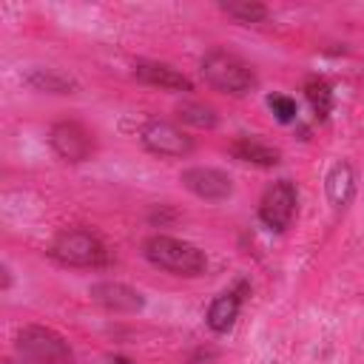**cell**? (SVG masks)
I'll list each match as a JSON object with an SVG mask.
<instances>
[{
    "instance_id": "6da1fadb",
    "label": "cell",
    "mask_w": 364,
    "mask_h": 364,
    "mask_svg": "<svg viewBox=\"0 0 364 364\" xmlns=\"http://www.w3.org/2000/svg\"><path fill=\"white\" fill-rule=\"evenodd\" d=\"M142 256L171 273V276H185V279H196L208 270V256L205 250H199L196 245L185 242V239H176V236H168V233H154L142 242Z\"/></svg>"
},
{
    "instance_id": "7a4b0ae2",
    "label": "cell",
    "mask_w": 364,
    "mask_h": 364,
    "mask_svg": "<svg viewBox=\"0 0 364 364\" xmlns=\"http://www.w3.org/2000/svg\"><path fill=\"white\" fill-rule=\"evenodd\" d=\"M199 71L205 77V82L219 91V94H230V97H245L256 88V71L233 51L228 48H210L205 51Z\"/></svg>"
},
{
    "instance_id": "3957f363",
    "label": "cell",
    "mask_w": 364,
    "mask_h": 364,
    "mask_svg": "<svg viewBox=\"0 0 364 364\" xmlns=\"http://www.w3.org/2000/svg\"><path fill=\"white\" fill-rule=\"evenodd\" d=\"M48 256L63 267H82V270L105 267L111 259L102 239L91 230H82V228L60 230L48 245Z\"/></svg>"
},
{
    "instance_id": "277c9868",
    "label": "cell",
    "mask_w": 364,
    "mask_h": 364,
    "mask_svg": "<svg viewBox=\"0 0 364 364\" xmlns=\"http://www.w3.org/2000/svg\"><path fill=\"white\" fill-rule=\"evenodd\" d=\"M14 350L28 364H71L74 361V353H71L68 341L57 330L43 327V324L23 327L14 338Z\"/></svg>"
},
{
    "instance_id": "5b68a950",
    "label": "cell",
    "mask_w": 364,
    "mask_h": 364,
    "mask_svg": "<svg viewBox=\"0 0 364 364\" xmlns=\"http://www.w3.org/2000/svg\"><path fill=\"white\" fill-rule=\"evenodd\" d=\"M139 142L148 154L162 159H182V156H191L196 148L193 136L168 119H148L139 131Z\"/></svg>"
},
{
    "instance_id": "8992f818",
    "label": "cell",
    "mask_w": 364,
    "mask_h": 364,
    "mask_svg": "<svg viewBox=\"0 0 364 364\" xmlns=\"http://www.w3.org/2000/svg\"><path fill=\"white\" fill-rule=\"evenodd\" d=\"M296 208H299L296 185L290 179H276L273 185L264 188L259 199V219L273 233H284L296 219Z\"/></svg>"
},
{
    "instance_id": "52a82bcc",
    "label": "cell",
    "mask_w": 364,
    "mask_h": 364,
    "mask_svg": "<svg viewBox=\"0 0 364 364\" xmlns=\"http://www.w3.org/2000/svg\"><path fill=\"white\" fill-rule=\"evenodd\" d=\"M48 145L63 162H85L94 154V136L91 131L77 119H60L48 131Z\"/></svg>"
},
{
    "instance_id": "ba28073f",
    "label": "cell",
    "mask_w": 364,
    "mask_h": 364,
    "mask_svg": "<svg viewBox=\"0 0 364 364\" xmlns=\"http://www.w3.org/2000/svg\"><path fill=\"white\" fill-rule=\"evenodd\" d=\"M179 182L185 191H191L193 196H199L205 202H222L233 193V179L225 171L208 168V165H196V168L182 171Z\"/></svg>"
},
{
    "instance_id": "9c48e42d",
    "label": "cell",
    "mask_w": 364,
    "mask_h": 364,
    "mask_svg": "<svg viewBox=\"0 0 364 364\" xmlns=\"http://www.w3.org/2000/svg\"><path fill=\"white\" fill-rule=\"evenodd\" d=\"M91 299L108 313H136L145 304L142 293L125 282H97L91 284Z\"/></svg>"
},
{
    "instance_id": "30bf717a",
    "label": "cell",
    "mask_w": 364,
    "mask_h": 364,
    "mask_svg": "<svg viewBox=\"0 0 364 364\" xmlns=\"http://www.w3.org/2000/svg\"><path fill=\"white\" fill-rule=\"evenodd\" d=\"M134 77L142 80L145 85H154L162 91H193V82L179 68H173L168 63H156V60H136Z\"/></svg>"
},
{
    "instance_id": "8fae6325",
    "label": "cell",
    "mask_w": 364,
    "mask_h": 364,
    "mask_svg": "<svg viewBox=\"0 0 364 364\" xmlns=\"http://www.w3.org/2000/svg\"><path fill=\"white\" fill-rule=\"evenodd\" d=\"M324 193L333 210H347L355 196V171L347 159H336L324 176Z\"/></svg>"
},
{
    "instance_id": "7c38bea8",
    "label": "cell",
    "mask_w": 364,
    "mask_h": 364,
    "mask_svg": "<svg viewBox=\"0 0 364 364\" xmlns=\"http://www.w3.org/2000/svg\"><path fill=\"white\" fill-rule=\"evenodd\" d=\"M230 156L239 159V162H247V165H259V168H273L282 162V151L256 139V136H236L230 145H228Z\"/></svg>"
},
{
    "instance_id": "4fadbf2b",
    "label": "cell",
    "mask_w": 364,
    "mask_h": 364,
    "mask_svg": "<svg viewBox=\"0 0 364 364\" xmlns=\"http://www.w3.org/2000/svg\"><path fill=\"white\" fill-rule=\"evenodd\" d=\"M239 310H242V293L239 290H225V293L213 296V301L208 304L205 321L213 333H228L236 324Z\"/></svg>"
},
{
    "instance_id": "5bb4252c",
    "label": "cell",
    "mask_w": 364,
    "mask_h": 364,
    "mask_svg": "<svg viewBox=\"0 0 364 364\" xmlns=\"http://www.w3.org/2000/svg\"><path fill=\"white\" fill-rule=\"evenodd\" d=\"M23 82H26L28 88L46 91V94H74V91H77V82H74L68 74L57 71V68H31V71L23 77Z\"/></svg>"
},
{
    "instance_id": "9a60e30c",
    "label": "cell",
    "mask_w": 364,
    "mask_h": 364,
    "mask_svg": "<svg viewBox=\"0 0 364 364\" xmlns=\"http://www.w3.org/2000/svg\"><path fill=\"white\" fill-rule=\"evenodd\" d=\"M176 117H179L185 125H193V128H199V131H210V128L219 125L216 111H213L210 105H205V102H196V100H182V102L176 105Z\"/></svg>"
},
{
    "instance_id": "2e32d148",
    "label": "cell",
    "mask_w": 364,
    "mask_h": 364,
    "mask_svg": "<svg viewBox=\"0 0 364 364\" xmlns=\"http://www.w3.org/2000/svg\"><path fill=\"white\" fill-rule=\"evenodd\" d=\"M222 11L228 17H233L236 23H247L256 26L262 20H267V6L259 0H233V3H222Z\"/></svg>"
},
{
    "instance_id": "e0dca14e",
    "label": "cell",
    "mask_w": 364,
    "mask_h": 364,
    "mask_svg": "<svg viewBox=\"0 0 364 364\" xmlns=\"http://www.w3.org/2000/svg\"><path fill=\"white\" fill-rule=\"evenodd\" d=\"M304 94H307V102L313 105V111H316L318 117H327V114H330V108H333V88H330L324 80H318V77L307 80Z\"/></svg>"
},
{
    "instance_id": "ac0fdd59",
    "label": "cell",
    "mask_w": 364,
    "mask_h": 364,
    "mask_svg": "<svg viewBox=\"0 0 364 364\" xmlns=\"http://www.w3.org/2000/svg\"><path fill=\"white\" fill-rule=\"evenodd\" d=\"M267 108L273 111V117H276L279 122H293L296 114H299L296 100L287 97V94H270V97H267Z\"/></svg>"
},
{
    "instance_id": "d6986e66",
    "label": "cell",
    "mask_w": 364,
    "mask_h": 364,
    "mask_svg": "<svg viewBox=\"0 0 364 364\" xmlns=\"http://www.w3.org/2000/svg\"><path fill=\"white\" fill-rule=\"evenodd\" d=\"M9 282H11V276H9V267H6V264H3V290H6V287H9Z\"/></svg>"
},
{
    "instance_id": "ffe728a7",
    "label": "cell",
    "mask_w": 364,
    "mask_h": 364,
    "mask_svg": "<svg viewBox=\"0 0 364 364\" xmlns=\"http://www.w3.org/2000/svg\"><path fill=\"white\" fill-rule=\"evenodd\" d=\"M3 364H20V361H9V358H6V361H3Z\"/></svg>"
}]
</instances>
